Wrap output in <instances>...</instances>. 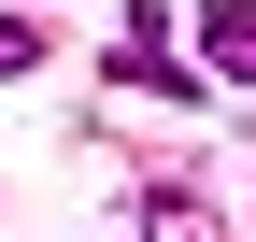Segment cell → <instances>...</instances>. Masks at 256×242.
I'll return each instance as SVG.
<instances>
[{
    "instance_id": "1",
    "label": "cell",
    "mask_w": 256,
    "mask_h": 242,
    "mask_svg": "<svg viewBox=\"0 0 256 242\" xmlns=\"http://www.w3.org/2000/svg\"><path fill=\"white\" fill-rule=\"evenodd\" d=\"M100 72H114V86H156V100L185 86V57H171V14H156V0H128V28L100 43Z\"/></svg>"
},
{
    "instance_id": "2",
    "label": "cell",
    "mask_w": 256,
    "mask_h": 242,
    "mask_svg": "<svg viewBox=\"0 0 256 242\" xmlns=\"http://www.w3.org/2000/svg\"><path fill=\"white\" fill-rule=\"evenodd\" d=\"M200 72L214 86H256V0H200Z\"/></svg>"
},
{
    "instance_id": "3",
    "label": "cell",
    "mask_w": 256,
    "mask_h": 242,
    "mask_svg": "<svg viewBox=\"0 0 256 242\" xmlns=\"http://www.w3.org/2000/svg\"><path fill=\"white\" fill-rule=\"evenodd\" d=\"M14 72H43V28H28V14H0V86H14Z\"/></svg>"
}]
</instances>
